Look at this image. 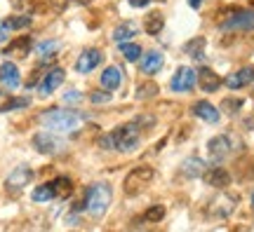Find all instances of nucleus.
Masks as SVG:
<instances>
[{
  "instance_id": "obj_1",
  "label": "nucleus",
  "mask_w": 254,
  "mask_h": 232,
  "mask_svg": "<svg viewBox=\"0 0 254 232\" xmlns=\"http://www.w3.org/2000/svg\"><path fill=\"white\" fill-rule=\"evenodd\" d=\"M82 122V115L75 110H66V108H52L40 115V125L50 129V132H75Z\"/></svg>"
},
{
  "instance_id": "obj_2",
  "label": "nucleus",
  "mask_w": 254,
  "mask_h": 232,
  "mask_svg": "<svg viewBox=\"0 0 254 232\" xmlns=\"http://www.w3.org/2000/svg\"><path fill=\"white\" fill-rule=\"evenodd\" d=\"M111 206V186L106 181H97L85 192V211L92 218H101Z\"/></svg>"
},
{
  "instance_id": "obj_3",
  "label": "nucleus",
  "mask_w": 254,
  "mask_h": 232,
  "mask_svg": "<svg viewBox=\"0 0 254 232\" xmlns=\"http://www.w3.org/2000/svg\"><path fill=\"white\" fill-rule=\"evenodd\" d=\"M111 134H113V143L118 152H134L141 143V127L136 122H123Z\"/></svg>"
},
{
  "instance_id": "obj_4",
  "label": "nucleus",
  "mask_w": 254,
  "mask_h": 232,
  "mask_svg": "<svg viewBox=\"0 0 254 232\" xmlns=\"http://www.w3.org/2000/svg\"><path fill=\"white\" fill-rule=\"evenodd\" d=\"M153 174L155 171L151 167H136V169H132L127 174L125 183H123L125 195H139V192H144L146 186L153 181Z\"/></svg>"
},
{
  "instance_id": "obj_5",
  "label": "nucleus",
  "mask_w": 254,
  "mask_h": 232,
  "mask_svg": "<svg viewBox=\"0 0 254 232\" xmlns=\"http://www.w3.org/2000/svg\"><path fill=\"white\" fill-rule=\"evenodd\" d=\"M221 31H252L254 28V9H236L231 17L219 24Z\"/></svg>"
},
{
  "instance_id": "obj_6",
  "label": "nucleus",
  "mask_w": 254,
  "mask_h": 232,
  "mask_svg": "<svg viewBox=\"0 0 254 232\" xmlns=\"http://www.w3.org/2000/svg\"><path fill=\"white\" fill-rule=\"evenodd\" d=\"M195 85H198V73L193 71L190 66H182V68H177V73L172 75L170 90L184 94V92H190Z\"/></svg>"
},
{
  "instance_id": "obj_7",
  "label": "nucleus",
  "mask_w": 254,
  "mask_h": 232,
  "mask_svg": "<svg viewBox=\"0 0 254 232\" xmlns=\"http://www.w3.org/2000/svg\"><path fill=\"white\" fill-rule=\"evenodd\" d=\"M207 152H209V160L214 162V164H219L221 160H226L228 155L233 152V141H231V136L219 134V136H214V139H209Z\"/></svg>"
},
{
  "instance_id": "obj_8",
  "label": "nucleus",
  "mask_w": 254,
  "mask_h": 232,
  "mask_svg": "<svg viewBox=\"0 0 254 232\" xmlns=\"http://www.w3.org/2000/svg\"><path fill=\"white\" fill-rule=\"evenodd\" d=\"M101 52L97 49V47H90V49H82V54L78 56V61H75V71L82 73V75H87V73H92L97 66L101 63Z\"/></svg>"
},
{
  "instance_id": "obj_9",
  "label": "nucleus",
  "mask_w": 254,
  "mask_h": 232,
  "mask_svg": "<svg viewBox=\"0 0 254 232\" xmlns=\"http://www.w3.org/2000/svg\"><path fill=\"white\" fill-rule=\"evenodd\" d=\"M254 82V66H243L240 71H236L233 75H228L224 85H226L228 90H243L247 85H252Z\"/></svg>"
},
{
  "instance_id": "obj_10",
  "label": "nucleus",
  "mask_w": 254,
  "mask_h": 232,
  "mask_svg": "<svg viewBox=\"0 0 254 232\" xmlns=\"http://www.w3.org/2000/svg\"><path fill=\"white\" fill-rule=\"evenodd\" d=\"M182 176L186 179H200V176H205L207 174V162L202 160V157H195V155H190L186 160L182 162Z\"/></svg>"
},
{
  "instance_id": "obj_11",
  "label": "nucleus",
  "mask_w": 254,
  "mask_h": 232,
  "mask_svg": "<svg viewBox=\"0 0 254 232\" xmlns=\"http://www.w3.org/2000/svg\"><path fill=\"white\" fill-rule=\"evenodd\" d=\"M64 78H66V71H64V68H59V66L52 68V71L43 78V82H40V96H50L55 90H59Z\"/></svg>"
},
{
  "instance_id": "obj_12",
  "label": "nucleus",
  "mask_w": 254,
  "mask_h": 232,
  "mask_svg": "<svg viewBox=\"0 0 254 232\" xmlns=\"http://www.w3.org/2000/svg\"><path fill=\"white\" fill-rule=\"evenodd\" d=\"M0 82L7 90H17L19 85H21V73H19V68L12 61L0 63Z\"/></svg>"
},
{
  "instance_id": "obj_13",
  "label": "nucleus",
  "mask_w": 254,
  "mask_h": 232,
  "mask_svg": "<svg viewBox=\"0 0 254 232\" xmlns=\"http://www.w3.org/2000/svg\"><path fill=\"white\" fill-rule=\"evenodd\" d=\"M31 179H33V171H31V167L21 164V167H17V169H14V171H12V174L7 176L5 186H7L9 192H14V190H21V187L26 186Z\"/></svg>"
},
{
  "instance_id": "obj_14",
  "label": "nucleus",
  "mask_w": 254,
  "mask_h": 232,
  "mask_svg": "<svg viewBox=\"0 0 254 232\" xmlns=\"http://www.w3.org/2000/svg\"><path fill=\"white\" fill-rule=\"evenodd\" d=\"M33 148H36L40 155H55L59 150V141H57V136H52L50 132H40V134L33 136Z\"/></svg>"
},
{
  "instance_id": "obj_15",
  "label": "nucleus",
  "mask_w": 254,
  "mask_h": 232,
  "mask_svg": "<svg viewBox=\"0 0 254 232\" xmlns=\"http://www.w3.org/2000/svg\"><path fill=\"white\" fill-rule=\"evenodd\" d=\"M163 63H165L163 52L151 49V52H146L144 56H141L139 66H141V73H144V75H153V73H158L160 68H163Z\"/></svg>"
},
{
  "instance_id": "obj_16",
  "label": "nucleus",
  "mask_w": 254,
  "mask_h": 232,
  "mask_svg": "<svg viewBox=\"0 0 254 232\" xmlns=\"http://www.w3.org/2000/svg\"><path fill=\"white\" fill-rule=\"evenodd\" d=\"M99 82H101V90H106V92L118 90L120 85H123V73H120L118 66H109V68H104Z\"/></svg>"
},
{
  "instance_id": "obj_17",
  "label": "nucleus",
  "mask_w": 254,
  "mask_h": 232,
  "mask_svg": "<svg viewBox=\"0 0 254 232\" xmlns=\"http://www.w3.org/2000/svg\"><path fill=\"white\" fill-rule=\"evenodd\" d=\"M198 85H200V90H202V92L212 94V92H217L219 87H221V78H219V75L212 71V68H200V73H198Z\"/></svg>"
},
{
  "instance_id": "obj_18",
  "label": "nucleus",
  "mask_w": 254,
  "mask_h": 232,
  "mask_svg": "<svg viewBox=\"0 0 254 232\" xmlns=\"http://www.w3.org/2000/svg\"><path fill=\"white\" fill-rule=\"evenodd\" d=\"M193 115L200 117V120H205L209 125H217L219 122V110L209 101H198L195 106H193Z\"/></svg>"
},
{
  "instance_id": "obj_19",
  "label": "nucleus",
  "mask_w": 254,
  "mask_h": 232,
  "mask_svg": "<svg viewBox=\"0 0 254 232\" xmlns=\"http://www.w3.org/2000/svg\"><path fill=\"white\" fill-rule=\"evenodd\" d=\"M205 181H207L212 187H228L231 183V174L226 169H221V167H214V169H209L205 174Z\"/></svg>"
},
{
  "instance_id": "obj_20",
  "label": "nucleus",
  "mask_w": 254,
  "mask_h": 232,
  "mask_svg": "<svg viewBox=\"0 0 254 232\" xmlns=\"http://www.w3.org/2000/svg\"><path fill=\"white\" fill-rule=\"evenodd\" d=\"M136 33H139V28H136L132 21H127V24H120V26L113 31V40L120 43V45H125L127 40H132Z\"/></svg>"
},
{
  "instance_id": "obj_21",
  "label": "nucleus",
  "mask_w": 254,
  "mask_h": 232,
  "mask_svg": "<svg viewBox=\"0 0 254 232\" xmlns=\"http://www.w3.org/2000/svg\"><path fill=\"white\" fill-rule=\"evenodd\" d=\"M228 199V195H219L214 202H212V206H209V211H214V216H221V218H226L233 209H236V199H231L228 204H224Z\"/></svg>"
},
{
  "instance_id": "obj_22",
  "label": "nucleus",
  "mask_w": 254,
  "mask_h": 232,
  "mask_svg": "<svg viewBox=\"0 0 254 232\" xmlns=\"http://www.w3.org/2000/svg\"><path fill=\"white\" fill-rule=\"evenodd\" d=\"M55 187L52 183H43V186H38L33 192H31V199L38 202V204H43V202H50V199H55Z\"/></svg>"
},
{
  "instance_id": "obj_23",
  "label": "nucleus",
  "mask_w": 254,
  "mask_h": 232,
  "mask_svg": "<svg viewBox=\"0 0 254 232\" xmlns=\"http://www.w3.org/2000/svg\"><path fill=\"white\" fill-rule=\"evenodd\" d=\"M165 26V17L163 12H151L148 17H146V33H151V36H158Z\"/></svg>"
},
{
  "instance_id": "obj_24",
  "label": "nucleus",
  "mask_w": 254,
  "mask_h": 232,
  "mask_svg": "<svg viewBox=\"0 0 254 232\" xmlns=\"http://www.w3.org/2000/svg\"><path fill=\"white\" fill-rule=\"evenodd\" d=\"M24 106H28V98H12L5 92H0V113H7V110L24 108Z\"/></svg>"
},
{
  "instance_id": "obj_25",
  "label": "nucleus",
  "mask_w": 254,
  "mask_h": 232,
  "mask_svg": "<svg viewBox=\"0 0 254 232\" xmlns=\"http://www.w3.org/2000/svg\"><path fill=\"white\" fill-rule=\"evenodd\" d=\"M52 187H55L57 197H66L73 190V181L68 179V176H57V179L52 181Z\"/></svg>"
},
{
  "instance_id": "obj_26",
  "label": "nucleus",
  "mask_w": 254,
  "mask_h": 232,
  "mask_svg": "<svg viewBox=\"0 0 254 232\" xmlns=\"http://www.w3.org/2000/svg\"><path fill=\"white\" fill-rule=\"evenodd\" d=\"M28 52H31V38H19L14 40V45L5 49V54H14V56H26Z\"/></svg>"
},
{
  "instance_id": "obj_27",
  "label": "nucleus",
  "mask_w": 254,
  "mask_h": 232,
  "mask_svg": "<svg viewBox=\"0 0 254 232\" xmlns=\"http://www.w3.org/2000/svg\"><path fill=\"white\" fill-rule=\"evenodd\" d=\"M120 52H123V56H125L127 61H141V56H144L141 47L136 45V43H125V45H120Z\"/></svg>"
},
{
  "instance_id": "obj_28",
  "label": "nucleus",
  "mask_w": 254,
  "mask_h": 232,
  "mask_svg": "<svg viewBox=\"0 0 254 232\" xmlns=\"http://www.w3.org/2000/svg\"><path fill=\"white\" fill-rule=\"evenodd\" d=\"M55 52H59V43H57V40H43V43H38L36 45V54L38 56H43V59L52 56Z\"/></svg>"
},
{
  "instance_id": "obj_29",
  "label": "nucleus",
  "mask_w": 254,
  "mask_h": 232,
  "mask_svg": "<svg viewBox=\"0 0 254 232\" xmlns=\"http://www.w3.org/2000/svg\"><path fill=\"white\" fill-rule=\"evenodd\" d=\"M202 49H205V38H193L189 45H186V54H190L198 61H202Z\"/></svg>"
},
{
  "instance_id": "obj_30",
  "label": "nucleus",
  "mask_w": 254,
  "mask_h": 232,
  "mask_svg": "<svg viewBox=\"0 0 254 232\" xmlns=\"http://www.w3.org/2000/svg\"><path fill=\"white\" fill-rule=\"evenodd\" d=\"M243 103H245V98H236V96L224 98V101H221V110H224V113H228V115H236L238 110L243 108Z\"/></svg>"
},
{
  "instance_id": "obj_31",
  "label": "nucleus",
  "mask_w": 254,
  "mask_h": 232,
  "mask_svg": "<svg viewBox=\"0 0 254 232\" xmlns=\"http://www.w3.org/2000/svg\"><path fill=\"white\" fill-rule=\"evenodd\" d=\"M165 218V206H160V204H155V206H151L148 211L144 214V221L146 223H160Z\"/></svg>"
},
{
  "instance_id": "obj_32",
  "label": "nucleus",
  "mask_w": 254,
  "mask_h": 232,
  "mask_svg": "<svg viewBox=\"0 0 254 232\" xmlns=\"http://www.w3.org/2000/svg\"><path fill=\"white\" fill-rule=\"evenodd\" d=\"M28 24H31V17H9L7 21H5V26H7L9 31H21V28H26Z\"/></svg>"
},
{
  "instance_id": "obj_33",
  "label": "nucleus",
  "mask_w": 254,
  "mask_h": 232,
  "mask_svg": "<svg viewBox=\"0 0 254 232\" xmlns=\"http://www.w3.org/2000/svg\"><path fill=\"white\" fill-rule=\"evenodd\" d=\"M62 101L66 103V106H78V103L82 101V92H80V90H68V92H64Z\"/></svg>"
},
{
  "instance_id": "obj_34",
  "label": "nucleus",
  "mask_w": 254,
  "mask_h": 232,
  "mask_svg": "<svg viewBox=\"0 0 254 232\" xmlns=\"http://www.w3.org/2000/svg\"><path fill=\"white\" fill-rule=\"evenodd\" d=\"M109 101H111V92H106V90L90 92V103H97V106H101V103H109Z\"/></svg>"
},
{
  "instance_id": "obj_35",
  "label": "nucleus",
  "mask_w": 254,
  "mask_h": 232,
  "mask_svg": "<svg viewBox=\"0 0 254 232\" xmlns=\"http://www.w3.org/2000/svg\"><path fill=\"white\" fill-rule=\"evenodd\" d=\"M158 94V87H155L153 82H148V85H141L139 90H136V98H146V96H155Z\"/></svg>"
},
{
  "instance_id": "obj_36",
  "label": "nucleus",
  "mask_w": 254,
  "mask_h": 232,
  "mask_svg": "<svg viewBox=\"0 0 254 232\" xmlns=\"http://www.w3.org/2000/svg\"><path fill=\"white\" fill-rule=\"evenodd\" d=\"M99 148H101V150H116L113 134H101V136H99Z\"/></svg>"
},
{
  "instance_id": "obj_37",
  "label": "nucleus",
  "mask_w": 254,
  "mask_h": 232,
  "mask_svg": "<svg viewBox=\"0 0 254 232\" xmlns=\"http://www.w3.org/2000/svg\"><path fill=\"white\" fill-rule=\"evenodd\" d=\"M7 36H9V28L5 26V21H0V45L7 40Z\"/></svg>"
},
{
  "instance_id": "obj_38",
  "label": "nucleus",
  "mask_w": 254,
  "mask_h": 232,
  "mask_svg": "<svg viewBox=\"0 0 254 232\" xmlns=\"http://www.w3.org/2000/svg\"><path fill=\"white\" fill-rule=\"evenodd\" d=\"M148 2H151V0H129V5H132V7H146Z\"/></svg>"
},
{
  "instance_id": "obj_39",
  "label": "nucleus",
  "mask_w": 254,
  "mask_h": 232,
  "mask_svg": "<svg viewBox=\"0 0 254 232\" xmlns=\"http://www.w3.org/2000/svg\"><path fill=\"white\" fill-rule=\"evenodd\" d=\"M189 5H190L193 9H198L200 5H202V0H189Z\"/></svg>"
},
{
  "instance_id": "obj_40",
  "label": "nucleus",
  "mask_w": 254,
  "mask_h": 232,
  "mask_svg": "<svg viewBox=\"0 0 254 232\" xmlns=\"http://www.w3.org/2000/svg\"><path fill=\"white\" fill-rule=\"evenodd\" d=\"M252 209H254V195H252Z\"/></svg>"
}]
</instances>
